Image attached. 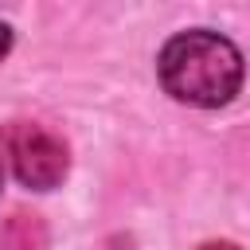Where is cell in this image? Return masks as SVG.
<instances>
[{"label": "cell", "mask_w": 250, "mask_h": 250, "mask_svg": "<svg viewBox=\"0 0 250 250\" xmlns=\"http://www.w3.org/2000/svg\"><path fill=\"white\" fill-rule=\"evenodd\" d=\"M8 47H12V31H8L4 23H0V59L8 55Z\"/></svg>", "instance_id": "4"}, {"label": "cell", "mask_w": 250, "mask_h": 250, "mask_svg": "<svg viewBox=\"0 0 250 250\" xmlns=\"http://www.w3.org/2000/svg\"><path fill=\"white\" fill-rule=\"evenodd\" d=\"M47 246V227L39 215L12 211L0 219V250H43Z\"/></svg>", "instance_id": "3"}, {"label": "cell", "mask_w": 250, "mask_h": 250, "mask_svg": "<svg viewBox=\"0 0 250 250\" xmlns=\"http://www.w3.org/2000/svg\"><path fill=\"white\" fill-rule=\"evenodd\" d=\"M160 86L184 105H227L242 86V55L215 31H184L160 51Z\"/></svg>", "instance_id": "1"}, {"label": "cell", "mask_w": 250, "mask_h": 250, "mask_svg": "<svg viewBox=\"0 0 250 250\" xmlns=\"http://www.w3.org/2000/svg\"><path fill=\"white\" fill-rule=\"evenodd\" d=\"M199 250H238V246H230V242H207V246H199Z\"/></svg>", "instance_id": "5"}, {"label": "cell", "mask_w": 250, "mask_h": 250, "mask_svg": "<svg viewBox=\"0 0 250 250\" xmlns=\"http://www.w3.org/2000/svg\"><path fill=\"white\" fill-rule=\"evenodd\" d=\"M0 184H4V164H0Z\"/></svg>", "instance_id": "6"}, {"label": "cell", "mask_w": 250, "mask_h": 250, "mask_svg": "<svg viewBox=\"0 0 250 250\" xmlns=\"http://www.w3.org/2000/svg\"><path fill=\"white\" fill-rule=\"evenodd\" d=\"M0 152L8 160V168L16 172V180L31 191H51L62 184L66 176V145L43 129V125H31V121H8L0 125Z\"/></svg>", "instance_id": "2"}]
</instances>
